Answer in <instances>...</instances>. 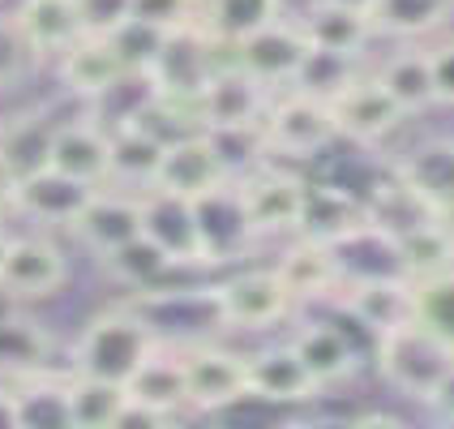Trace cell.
Returning <instances> with one entry per match:
<instances>
[{"instance_id":"cell-2","label":"cell","mask_w":454,"mask_h":429,"mask_svg":"<svg viewBox=\"0 0 454 429\" xmlns=\"http://www.w3.org/2000/svg\"><path fill=\"white\" fill-rule=\"evenodd\" d=\"M227 56H231L227 44H219L202 22H189L163 35L159 52L151 56V65H146V77H151L154 95L193 103L198 91L206 86V77L215 74Z\"/></svg>"},{"instance_id":"cell-26","label":"cell","mask_w":454,"mask_h":429,"mask_svg":"<svg viewBox=\"0 0 454 429\" xmlns=\"http://www.w3.org/2000/svg\"><path fill=\"white\" fill-rule=\"evenodd\" d=\"M51 133H56V121L48 112H22L13 121H0V177L13 185L48 168Z\"/></svg>"},{"instance_id":"cell-43","label":"cell","mask_w":454,"mask_h":429,"mask_svg":"<svg viewBox=\"0 0 454 429\" xmlns=\"http://www.w3.org/2000/svg\"><path fill=\"white\" fill-rule=\"evenodd\" d=\"M86 35H112L129 18V0H74Z\"/></svg>"},{"instance_id":"cell-35","label":"cell","mask_w":454,"mask_h":429,"mask_svg":"<svg viewBox=\"0 0 454 429\" xmlns=\"http://www.w3.org/2000/svg\"><path fill=\"white\" fill-rule=\"evenodd\" d=\"M395 253H399V271H403L411 283H420V279H429V275H442V271L454 266V241L442 236V232L429 224V215L395 232Z\"/></svg>"},{"instance_id":"cell-33","label":"cell","mask_w":454,"mask_h":429,"mask_svg":"<svg viewBox=\"0 0 454 429\" xmlns=\"http://www.w3.org/2000/svg\"><path fill=\"white\" fill-rule=\"evenodd\" d=\"M107 133H112L107 185H125L133 194L151 189L154 172H159V159H163V142L151 138L146 129H137V125H121V129H107Z\"/></svg>"},{"instance_id":"cell-15","label":"cell","mask_w":454,"mask_h":429,"mask_svg":"<svg viewBox=\"0 0 454 429\" xmlns=\"http://www.w3.org/2000/svg\"><path fill=\"white\" fill-rule=\"evenodd\" d=\"M69 232H74L95 258H103L107 250L125 245V241H133V236L142 232V194L121 189V185H99V189L86 198V206L77 211V219L69 224Z\"/></svg>"},{"instance_id":"cell-1","label":"cell","mask_w":454,"mask_h":429,"mask_svg":"<svg viewBox=\"0 0 454 429\" xmlns=\"http://www.w3.org/2000/svg\"><path fill=\"white\" fill-rule=\"evenodd\" d=\"M159 348V335L146 327V318L129 305L103 309L95 314L86 330L74 344V369L77 374H95V378L121 382L133 378V369Z\"/></svg>"},{"instance_id":"cell-18","label":"cell","mask_w":454,"mask_h":429,"mask_svg":"<svg viewBox=\"0 0 454 429\" xmlns=\"http://www.w3.org/2000/svg\"><path fill=\"white\" fill-rule=\"evenodd\" d=\"M369 224V203H360L343 185L330 180H304L301 215H296V236L317 241V245H339L352 232Z\"/></svg>"},{"instance_id":"cell-10","label":"cell","mask_w":454,"mask_h":429,"mask_svg":"<svg viewBox=\"0 0 454 429\" xmlns=\"http://www.w3.org/2000/svg\"><path fill=\"white\" fill-rule=\"evenodd\" d=\"M236 194H240V206L249 215V227L257 236H278V232H296V215H301V194L304 180L283 172V168H270L257 163L249 172L236 177Z\"/></svg>"},{"instance_id":"cell-48","label":"cell","mask_w":454,"mask_h":429,"mask_svg":"<svg viewBox=\"0 0 454 429\" xmlns=\"http://www.w3.org/2000/svg\"><path fill=\"white\" fill-rule=\"evenodd\" d=\"M9 245H13V232L4 227V215H0V262H4V253H9Z\"/></svg>"},{"instance_id":"cell-11","label":"cell","mask_w":454,"mask_h":429,"mask_svg":"<svg viewBox=\"0 0 454 429\" xmlns=\"http://www.w3.org/2000/svg\"><path fill=\"white\" fill-rule=\"evenodd\" d=\"M69 283V262L48 236H13L0 262V292L9 301H48Z\"/></svg>"},{"instance_id":"cell-7","label":"cell","mask_w":454,"mask_h":429,"mask_svg":"<svg viewBox=\"0 0 454 429\" xmlns=\"http://www.w3.org/2000/svg\"><path fill=\"white\" fill-rule=\"evenodd\" d=\"M180 365H184V395L193 412H223V408L249 400V374H245L240 353L198 339L180 348Z\"/></svg>"},{"instance_id":"cell-14","label":"cell","mask_w":454,"mask_h":429,"mask_svg":"<svg viewBox=\"0 0 454 429\" xmlns=\"http://www.w3.org/2000/svg\"><path fill=\"white\" fill-rule=\"evenodd\" d=\"M193 215H198V236H202L206 266L236 262L257 241V232L249 227V215L240 206V194H236V177L215 185L202 198H193Z\"/></svg>"},{"instance_id":"cell-25","label":"cell","mask_w":454,"mask_h":429,"mask_svg":"<svg viewBox=\"0 0 454 429\" xmlns=\"http://www.w3.org/2000/svg\"><path fill=\"white\" fill-rule=\"evenodd\" d=\"M292 348L301 356V365L309 369V378L317 386H334L348 382L360 369V348L352 344V335L334 322H313L301 327V335L292 339Z\"/></svg>"},{"instance_id":"cell-8","label":"cell","mask_w":454,"mask_h":429,"mask_svg":"<svg viewBox=\"0 0 454 429\" xmlns=\"http://www.w3.org/2000/svg\"><path fill=\"white\" fill-rule=\"evenodd\" d=\"M339 309L356 318L373 339L416 318V283L407 275H356L334 288Z\"/></svg>"},{"instance_id":"cell-40","label":"cell","mask_w":454,"mask_h":429,"mask_svg":"<svg viewBox=\"0 0 454 429\" xmlns=\"http://www.w3.org/2000/svg\"><path fill=\"white\" fill-rule=\"evenodd\" d=\"M107 39H112L116 56L125 60V69H133V74H146L151 56L159 52V44H163V30H154V26H146V22H133V18H125V22L116 26Z\"/></svg>"},{"instance_id":"cell-44","label":"cell","mask_w":454,"mask_h":429,"mask_svg":"<svg viewBox=\"0 0 454 429\" xmlns=\"http://www.w3.org/2000/svg\"><path fill=\"white\" fill-rule=\"evenodd\" d=\"M429 65H433V91H437V103H450L454 107V39L429 48Z\"/></svg>"},{"instance_id":"cell-38","label":"cell","mask_w":454,"mask_h":429,"mask_svg":"<svg viewBox=\"0 0 454 429\" xmlns=\"http://www.w3.org/2000/svg\"><path fill=\"white\" fill-rule=\"evenodd\" d=\"M43 361H48V335L35 322H22V318L0 322V378L35 374L43 369Z\"/></svg>"},{"instance_id":"cell-28","label":"cell","mask_w":454,"mask_h":429,"mask_svg":"<svg viewBox=\"0 0 454 429\" xmlns=\"http://www.w3.org/2000/svg\"><path fill=\"white\" fill-rule=\"evenodd\" d=\"M13 18H18L26 44H30V52L39 60L43 56H60L69 44H77L86 35L74 0H22Z\"/></svg>"},{"instance_id":"cell-47","label":"cell","mask_w":454,"mask_h":429,"mask_svg":"<svg viewBox=\"0 0 454 429\" xmlns=\"http://www.w3.org/2000/svg\"><path fill=\"white\" fill-rule=\"evenodd\" d=\"M0 429H18V408H13V391L0 382Z\"/></svg>"},{"instance_id":"cell-45","label":"cell","mask_w":454,"mask_h":429,"mask_svg":"<svg viewBox=\"0 0 454 429\" xmlns=\"http://www.w3.org/2000/svg\"><path fill=\"white\" fill-rule=\"evenodd\" d=\"M425 408H429L442 425H454V365L446 369V374H442V382H437V386L429 391Z\"/></svg>"},{"instance_id":"cell-5","label":"cell","mask_w":454,"mask_h":429,"mask_svg":"<svg viewBox=\"0 0 454 429\" xmlns=\"http://www.w3.org/2000/svg\"><path fill=\"white\" fill-rule=\"evenodd\" d=\"M275 99V86L257 82L253 74H245L231 56L215 74L206 77V86L193 99L198 125L206 133H231V129H262V116Z\"/></svg>"},{"instance_id":"cell-46","label":"cell","mask_w":454,"mask_h":429,"mask_svg":"<svg viewBox=\"0 0 454 429\" xmlns=\"http://www.w3.org/2000/svg\"><path fill=\"white\" fill-rule=\"evenodd\" d=\"M429 224L442 232V236H450L454 241V198H446V203L429 206Z\"/></svg>"},{"instance_id":"cell-21","label":"cell","mask_w":454,"mask_h":429,"mask_svg":"<svg viewBox=\"0 0 454 429\" xmlns=\"http://www.w3.org/2000/svg\"><path fill=\"white\" fill-rule=\"evenodd\" d=\"M56 74H60V86H65L69 95L90 103L95 95H103L116 77H125L129 69H125V60L116 56L107 35H82L77 44H69V48L56 56Z\"/></svg>"},{"instance_id":"cell-27","label":"cell","mask_w":454,"mask_h":429,"mask_svg":"<svg viewBox=\"0 0 454 429\" xmlns=\"http://www.w3.org/2000/svg\"><path fill=\"white\" fill-rule=\"evenodd\" d=\"M373 39H425L454 22V0H373L369 9Z\"/></svg>"},{"instance_id":"cell-42","label":"cell","mask_w":454,"mask_h":429,"mask_svg":"<svg viewBox=\"0 0 454 429\" xmlns=\"http://www.w3.org/2000/svg\"><path fill=\"white\" fill-rule=\"evenodd\" d=\"M198 4H202V0H129V18L168 35V30H176V26L198 22Z\"/></svg>"},{"instance_id":"cell-31","label":"cell","mask_w":454,"mask_h":429,"mask_svg":"<svg viewBox=\"0 0 454 429\" xmlns=\"http://www.w3.org/2000/svg\"><path fill=\"white\" fill-rule=\"evenodd\" d=\"M18 429H69V404H65V374L35 369L9 382Z\"/></svg>"},{"instance_id":"cell-37","label":"cell","mask_w":454,"mask_h":429,"mask_svg":"<svg viewBox=\"0 0 454 429\" xmlns=\"http://www.w3.org/2000/svg\"><path fill=\"white\" fill-rule=\"evenodd\" d=\"M356 74H360V56H339V52L309 48L304 65L296 69V77H292V91H304V95H313V99L330 103Z\"/></svg>"},{"instance_id":"cell-50","label":"cell","mask_w":454,"mask_h":429,"mask_svg":"<svg viewBox=\"0 0 454 429\" xmlns=\"http://www.w3.org/2000/svg\"><path fill=\"white\" fill-rule=\"evenodd\" d=\"M330 4H352V9H369L373 0H330Z\"/></svg>"},{"instance_id":"cell-4","label":"cell","mask_w":454,"mask_h":429,"mask_svg":"<svg viewBox=\"0 0 454 429\" xmlns=\"http://www.w3.org/2000/svg\"><path fill=\"white\" fill-rule=\"evenodd\" d=\"M334 116H330L326 99H313L304 91L283 86V95L275 91V99L262 116V142L266 155H283V159H313L334 142Z\"/></svg>"},{"instance_id":"cell-30","label":"cell","mask_w":454,"mask_h":429,"mask_svg":"<svg viewBox=\"0 0 454 429\" xmlns=\"http://www.w3.org/2000/svg\"><path fill=\"white\" fill-rule=\"evenodd\" d=\"M125 386L95 378V374H65V404H69V429H116L125 412Z\"/></svg>"},{"instance_id":"cell-34","label":"cell","mask_w":454,"mask_h":429,"mask_svg":"<svg viewBox=\"0 0 454 429\" xmlns=\"http://www.w3.org/2000/svg\"><path fill=\"white\" fill-rule=\"evenodd\" d=\"M378 82L395 95V103L403 107L407 116H420L437 103L433 91V65H429V48H403L395 52L390 60H381Z\"/></svg>"},{"instance_id":"cell-49","label":"cell","mask_w":454,"mask_h":429,"mask_svg":"<svg viewBox=\"0 0 454 429\" xmlns=\"http://www.w3.org/2000/svg\"><path fill=\"white\" fill-rule=\"evenodd\" d=\"M4 198H9V180L0 177V215H4V211H9V203H4Z\"/></svg>"},{"instance_id":"cell-17","label":"cell","mask_w":454,"mask_h":429,"mask_svg":"<svg viewBox=\"0 0 454 429\" xmlns=\"http://www.w3.org/2000/svg\"><path fill=\"white\" fill-rule=\"evenodd\" d=\"M90 194H95L90 185L65 177V172H56V168H39V172H30V177L13 180L4 203H9L13 215H26L30 224L69 227Z\"/></svg>"},{"instance_id":"cell-41","label":"cell","mask_w":454,"mask_h":429,"mask_svg":"<svg viewBox=\"0 0 454 429\" xmlns=\"http://www.w3.org/2000/svg\"><path fill=\"white\" fill-rule=\"evenodd\" d=\"M35 52H30V44H26L22 26H18V18L9 13H0V86H13V82H22L30 69H35Z\"/></svg>"},{"instance_id":"cell-20","label":"cell","mask_w":454,"mask_h":429,"mask_svg":"<svg viewBox=\"0 0 454 429\" xmlns=\"http://www.w3.org/2000/svg\"><path fill=\"white\" fill-rule=\"evenodd\" d=\"M245 374H249V400L266 404H309L322 395V386L309 378L301 356L292 344H275L262 353L245 356Z\"/></svg>"},{"instance_id":"cell-16","label":"cell","mask_w":454,"mask_h":429,"mask_svg":"<svg viewBox=\"0 0 454 429\" xmlns=\"http://www.w3.org/2000/svg\"><path fill=\"white\" fill-rule=\"evenodd\" d=\"M142 232L176 262L180 271L206 266L202 236H198V215H193V198L163 194V189H142Z\"/></svg>"},{"instance_id":"cell-3","label":"cell","mask_w":454,"mask_h":429,"mask_svg":"<svg viewBox=\"0 0 454 429\" xmlns=\"http://www.w3.org/2000/svg\"><path fill=\"white\" fill-rule=\"evenodd\" d=\"M373 365L395 391H403V395L425 404L429 391L442 382V374L454 365V353L411 318V322L373 339Z\"/></svg>"},{"instance_id":"cell-22","label":"cell","mask_w":454,"mask_h":429,"mask_svg":"<svg viewBox=\"0 0 454 429\" xmlns=\"http://www.w3.org/2000/svg\"><path fill=\"white\" fill-rule=\"evenodd\" d=\"M395 180L425 206V215H429V206L454 198V138H429V142L411 147L395 163Z\"/></svg>"},{"instance_id":"cell-24","label":"cell","mask_w":454,"mask_h":429,"mask_svg":"<svg viewBox=\"0 0 454 429\" xmlns=\"http://www.w3.org/2000/svg\"><path fill=\"white\" fill-rule=\"evenodd\" d=\"M309 39V48L317 52H339V56H360L373 44V26L364 9L352 4H330V0H313L304 9V18H296Z\"/></svg>"},{"instance_id":"cell-12","label":"cell","mask_w":454,"mask_h":429,"mask_svg":"<svg viewBox=\"0 0 454 429\" xmlns=\"http://www.w3.org/2000/svg\"><path fill=\"white\" fill-rule=\"evenodd\" d=\"M223 180H231V168L223 163L215 138L206 129H198V133H184V138L163 147V159H159L151 189L180 194V198H202Z\"/></svg>"},{"instance_id":"cell-29","label":"cell","mask_w":454,"mask_h":429,"mask_svg":"<svg viewBox=\"0 0 454 429\" xmlns=\"http://www.w3.org/2000/svg\"><path fill=\"white\" fill-rule=\"evenodd\" d=\"M99 266H103V275L112 279V283H121V288H129V292L159 288V283H168V279L180 271L176 262L159 250L146 232H137L133 241L116 245V250H107L99 258Z\"/></svg>"},{"instance_id":"cell-32","label":"cell","mask_w":454,"mask_h":429,"mask_svg":"<svg viewBox=\"0 0 454 429\" xmlns=\"http://www.w3.org/2000/svg\"><path fill=\"white\" fill-rule=\"evenodd\" d=\"M275 271L296 301H317V297H330V292L339 288L334 250H330V245H317V241H304V236L283 253V262H278Z\"/></svg>"},{"instance_id":"cell-23","label":"cell","mask_w":454,"mask_h":429,"mask_svg":"<svg viewBox=\"0 0 454 429\" xmlns=\"http://www.w3.org/2000/svg\"><path fill=\"white\" fill-rule=\"evenodd\" d=\"M125 395L133 404H146L154 412H163L168 421H176L180 412L189 408L184 395V365H180V348L172 344H159L125 382Z\"/></svg>"},{"instance_id":"cell-36","label":"cell","mask_w":454,"mask_h":429,"mask_svg":"<svg viewBox=\"0 0 454 429\" xmlns=\"http://www.w3.org/2000/svg\"><path fill=\"white\" fill-rule=\"evenodd\" d=\"M275 18H283V0H202L198 4V22L227 48L253 30L270 26Z\"/></svg>"},{"instance_id":"cell-19","label":"cell","mask_w":454,"mask_h":429,"mask_svg":"<svg viewBox=\"0 0 454 429\" xmlns=\"http://www.w3.org/2000/svg\"><path fill=\"white\" fill-rule=\"evenodd\" d=\"M48 168L82 180L90 189H99V185H107V168H112V133L99 121H90V116L56 121Z\"/></svg>"},{"instance_id":"cell-6","label":"cell","mask_w":454,"mask_h":429,"mask_svg":"<svg viewBox=\"0 0 454 429\" xmlns=\"http://www.w3.org/2000/svg\"><path fill=\"white\" fill-rule=\"evenodd\" d=\"M215 301L227 330H270L296 309V297L287 292L275 266L227 275L223 283H215Z\"/></svg>"},{"instance_id":"cell-13","label":"cell","mask_w":454,"mask_h":429,"mask_svg":"<svg viewBox=\"0 0 454 429\" xmlns=\"http://www.w3.org/2000/svg\"><path fill=\"white\" fill-rule=\"evenodd\" d=\"M304 56H309V39H304L301 22H287V18H275L270 26H262V30L245 35L240 44H231V60L275 91L292 86Z\"/></svg>"},{"instance_id":"cell-39","label":"cell","mask_w":454,"mask_h":429,"mask_svg":"<svg viewBox=\"0 0 454 429\" xmlns=\"http://www.w3.org/2000/svg\"><path fill=\"white\" fill-rule=\"evenodd\" d=\"M416 322L454 353V266L416 283Z\"/></svg>"},{"instance_id":"cell-9","label":"cell","mask_w":454,"mask_h":429,"mask_svg":"<svg viewBox=\"0 0 454 429\" xmlns=\"http://www.w3.org/2000/svg\"><path fill=\"white\" fill-rule=\"evenodd\" d=\"M330 116H334V133L348 138V142H360V147H373L381 138H390L407 121V112L378 82V74H356L330 99Z\"/></svg>"}]
</instances>
